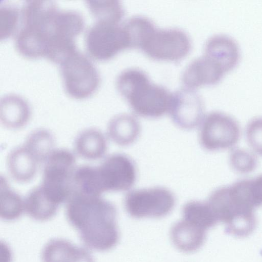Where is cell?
<instances>
[{
    "instance_id": "6da1fadb",
    "label": "cell",
    "mask_w": 262,
    "mask_h": 262,
    "mask_svg": "<svg viewBox=\"0 0 262 262\" xmlns=\"http://www.w3.org/2000/svg\"><path fill=\"white\" fill-rule=\"evenodd\" d=\"M66 216L89 248L106 251L118 243L119 233L115 206L101 196L73 192L66 202Z\"/></svg>"
},
{
    "instance_id": "7a4b0ae2",
    "label": "cell",
    "mask_w": 262,
    "mask_h": 262,
    "mask_svg": "<svg viewBox=\"0 0 262 262\" xmlns=\"http://www.w3.org/2000/svg\"><path fill=\"white\" fill-rule=\"evenodd\" d=\"M58 10L52 1L25 3L20 14L23 26L15 39V48L21 55L29 59L46 57L54 19Z\"/></svg>"
},
{
    "instance_id": "3957f363",
    "label": "cell",
    "mask_w": 262,
    "mask_h": 262,
    "mask_svg": "<svg viewBox=\"0 0 262 262\" xmlns=\"http://www.w3.org/2000/svg\"><path fill=\"white\" fill-rule=\"evenodd\" d=\"M117 89L134 112L141 116L161 117L169 111L172 94L165 88L151 83L147 75L137 69L122 72Z\"/></svg>"
},
{
    "instance_id": "277c9868",
    "label": "cell",
    "mask_w": 262,
    "mask_h": 262,
    "mask_svg": "<svg viewBox=\"0 0 262 262\" xmlns=\"http://www.w3.org/2000/svg\"><path fill=\"white\" fill-rule=\"evenodd\" d=\"M77 167L75 155L63 148L55 149L44 162L40 185L53 203L59 206L70 198Z\"/></svg>"
},
{
    "instance_id": "5b68a950",
    "label": "cell",
    "mask_w": 262,
    "mask_h": 262,
    "mask_svg": "<svg viewBox=\"0 0 262 262\" xmlns=\"http://www.w3.org/2000/svg\"><path fill=\"white\" fill-rule=\"evenodd\" d=\"M207 203L217 221L226 225L229 233L243 237L254 230V209L236 200L232 195L229 186L220 187L213 191Z\"/></svg>"
},
{
    "instance_id": "8992f818",
    "label": "cell",
    "mask_w": 262,
    "mask_h": 262,
    "mask_svg": "<svg viewBox=\"0 0 262 262\" xmlns=\"http://www.w3.org/2000/svg\"><path fill=\"white\" fill-rule=\"evenodd\" d=\"M64 89L71 97L82 100L93 95L98 89L100 78L91 61L77 50L59 64Z\"/></svg>"
},
{
    "instance_id": "52a82bcc",
    "label": "cell",
    "mask_w": 262,
    "mask_h": 262,
    "mask_svg": "<svg viewBox=\"0 0 262 262\" xmlns=\"http://www.w3.org/2000/svg\"><path fill=\"white\" fill-rule=\"evenodd\" d=\"M85 46L89 55L100 61L107 60L129 48L123 25L96 21L88 30Z\"/></svg>"
},
{
    "instance_id": "ba28073f",
    "label": "cell",
    "mask_w": 262,
    "mask_h": 262,
    "mask_svg": "<svg viewBox=\"0 0 262 262\" xmlns=\"http://www.w3.org/2000/svg\"><path fill=\"white\" fill-rule=\"evenodd\" d=\"M175 204L173 194L164 187L135 190L124 200L126 211L133 217H161L167 215Z\"/></svg>"
},
{
    "instance_id": "9c48e42d",
    "label": "cell",
    "mask_w": 262,
    "mask_h": 262,
    "mask_svg": "<svg viewBox=\"0 0 262 262\" xmlns=\"http://www.w3.org/2000/svg\"><path fill=\"white\" fill-rule=\"evenodd\" d=\"M240 136L237 121L225 113L212 112L202 121L200 140L202 146L208 150L231 148L238 142Z\"/></svg>"
},
{
    "instance_id": "30bf717a",
    "label": "cell",
    "mask_w": 262,
    "mask_h": 262,
    "mask_svg": "<svg viewBox=\"0 0 262 262\" xmlns=\"http://www.w3.org/2000/svg\"><path fill=\"white\" fill-rule=\"evenodd\" d=\"M191 47L190 38L184 31L177 29L155 28L140 49L153 59L178 61L188 54Z\"/></svg>"
},
{
    "instance_id": "8fae6325",
    "label": "cell",
    "mask_w": 262,
    "mask_h": 262,
    "mask_svg": "<svg viewBox=\"0 0 262 262\" xmlns=\"http://www.w3.org/2000/svg\"><path fill=\"white\" fill-rule=\"evenodd\" d=\"M97 169L103 192L127 190L136 180L135 165L130 158L123 154L109 156Z\"/></svg>"
},
{
    "instance_id": "7c38bea8",
    "label": "cell",
    "mask_w": 262,
    "mask_h": 262,
    "mask_svg": "<svg viewBox=\"0 0 262 262\" xmlns=\"http://www.w3.org/2000/svg\"><path fill=\"white\" fill-rule=\"evenodd\" d=\"M169 112L176 124L182 128L191 129L204 119V103L193 90L185 88L172 94Z\"/></svg>"
},
{
    "instance_id": "4fadbf2b",
    "label": "cell",
    "mask_w": 262,
    "mask_h": 262,
    "mask_svg": "<svg viewBox=\"0 0 262 262\" xmlns=\"http://www.w3.org/2000/svg\"><path fill=\"white\" fill-rule=\"evenodd\" d=\"M226 73L212 59L204 55L192 61L182 75V82L186 88L194 90L205 85L217 83Z\"/></svg>"
},
{
    "instance_id": "5bb4252c",
    "label": "cell",
    "mask_w": 262,
    "mask_h": 262,
    "mask_svg": "<svg viewBox=\"0 0 262 262\" xmlns=\"http://www.w3.org/2000/svg\"><path fill=\"white\" fill-rule=\"evenodd\" d=\"M204 55L214 60L227 72L238 62L240 50L236 41L232 37L217 34L207 39L205 45Z\"/></svg>"
},
{
    "instance_id": "9a60e30c",
    "label": "cell",
    "mask_w": 262,
    "mask_h": 262,
    "mask_svg": "<svg viewBox=\"0 0 262 262\" xmlns=\"http://www.w3.org/2000/svg\"><path fill=\"white\" fill-rule=\"evenodd\" d=\"M41 260L42 262H94L87 249L62 238L52 239L45 245Z\"/></svg>"
},
{
    "instance_id": "2e32d148",
    "label": "cell",
    "mask_w": 262,
    "mask_h": 262,
    "mask_svg": "<svg viewBox=\"0 0 262 262\" xmlns=\"http://www.w3.org/2000/svg\"><path fill=\"white\" fill-rule=\"evenodd\" d=\"M31 109L21 96L9 94L4 96L0 102V119L6 128L16 130L23 128L30 120Z\"/></svg>"
},
{
    "instance_id": "e0dca14e",
    "label": "cell",
    "mask_w": 262,
    "mask_h": 262,
    "mask_svg": "<svg viewBox=\"0 0 262 262\" xmlns=\"http://www.w3.org/2000/svg\"><path fill=\"white\" fill-rule=\"evenodd\" d=\"M40 163L23 145L12 149L6 159L10 177L16 182L26 183L35 177Z\"/></svg>"
},
{
    "instance_id": "ac0fdd59",
    "label": "cell",
    "mask_w": 262,
    "mask_h": 262,
    "mask_svg": "<svg viewBox=\"0 0 262 262\" xmlns=\"http://www.w3.org/2000/svg\"><path fill=\"white\" fill-rule=\"evenodd\" d=\"M206 231L199 225L183 219L172 227L170 236L173 244L178 250L191 253L198 250L203 245Z\"/></svg>"
},
{
    "instance_id": "d6986e66",
    "label": "cell",
    "mask_w": 262,
    "mask_h": 262,
    "mask_svg": "<svg viewBox=\"0 0 262 262\" xmlns=\"http://www.w3.org/2000/svg\"><path fill=\"white\" fill-rule=\"evenodd\" d=\"M74 147L76 153L88 160H97L105 154L107 148L104 135L95 128L82 130L76 137Z\"/></svg>"
},
{
    "instance_id": "ffe728a7",
    "label": "cell",
    "mask_w": 262,
    "mask_h": 262,
    "mask_svg": "<svg viewBox=\"0 0 262 262\" xmlns=\"http://www.w3.org/2000/svg\"><path fill=\"white\" fill-rule=\"evenodd\" d=\"M140 130L138 120L133 116L121 114L113 117L107 125V134L115 143L121 146L130 144L138 137Z\"/></svg>"
},
{
    "instance_id": "44dd1931",
    "label": "cell",
    "mask_w": 262,
    "mask_h": 262,
    "mask_svg": "<svg viewBox=\"0 0 262 262\" xmlns=\"http://www.w3.org/2000/svg\"><path fill=\"white\" fill-rule=\"evenodd\" d=\"M58 207L48 198L40 185L33 188L24 198L25 212L36 221L52 219L56 214Z\"/></svg>"
},
{
    "instance_id": "7402d4cb",
    "label": "cell",
    "mask_w": 262,
    "mask_h": 262,
    "mask_svg": "<svg viewBox=\"0 0 262 262\" xmlns=\"http://www.w3.org/2000/svg\"><path fill=\"white\" fill-rule=\"evenodd\" d=\"M0 216L6 221L19 218L25 211L24 199L13 190L5 178L1 179Z\"/></svg>"
},
{
    "instance_id": "603a6c76",
    "label": "cell",
    "mask_w": 262,
    "mask_h": 262,
    "mask_svg": "<svg viewBox=\"0 0 262 262\" xmlns=\"http://www.w3.org/2000/svg\"><path fill=\"white\" fill-rule=\"evenodd\" d=\"M55 144L54 137L49 130L39 128L28 135L24 145L41 164L44 163L54 150Z\"/></svg>"
},
{
    "instance_id": "cb8c5ba5",
    "label": "cell",
    "mask_w": 262,
    "mask_h": 262,
    "mask_svg": "<svg viewBox=\"0 0 262 262\" xmlns=\"http://www.w3.org/2000/svg\"><path fill=\"white\" fill-rule=\"evenodd\" d=\"M86 3L96 21L120 24L124 15V8L118 1H89Z\"/></svg>"
},
{
    "instance_id": "d4e9b609",
    "label": "cell",
    "mask_w": 262,
    "mask_h": 262,
    "mask_svg": "<svg viewBox=\"0 0 262 262\" xmlns=\"http://www.w3.org/2000/svg\"><path fill=\"white\" fill-rule=\"evenodd\" d=\"M183 219L193 222L206 230L214 226L217 220L207 202L192 201L183 208Z\"/></svg>"
},
{
    "instance_id": "484cf974",
    "label": "cell",
    "mask_w": 262,
    "mask_h": 262,
    "mask_svg": "<svg viewBox=\"0 0 262 262\" xmlns=\"http://www.w3.org/2000/svg\"><path fill=\"white\" fill-rule=\"evenodd\" d=\"M129 48H141L148 35L156 28L152 22L143 16H135L123 24Z\"/></svg>"
},
{
    "instance_id": "4316f807",
    "label": "cell",
    "mask_w": 262,
    "mask_h": 262,
    "mask_svg": "<svg viewBox=\"0 0 262 262\" xmlns=\"http://www.w3.org/2000/svg\"><path fill=\"white\" fill-rule=\"evenodd\" d=\"M229 162L232 169L242 174H246L254 170L257 161L255 156L248 150L236 148L230 153Z\"/></svg>"
},
{
    "instance_id": "83f0119b",
    "label": "cell",
    "mask_w": 262,
    "mask_h": 262,
    "mask_svg": "<svg viewBox=\"0 0 262 262\" xmlns=\"http://www.w3.org/2000/svg\"><path fill=\"white\" fill-rule=\"evenodd\" d=\"M19 9L11 5H4L0 9V38L5 39L15 33L18 26Z\"/></svg>"
},
{
    "instance_id": "f1b7e54d",
    "label": "cell",
    "mask_w": 262,
    "mask_h": 262,
    "mask_svg": "<svg viewBox=\"0 0 262 262\" xmlns=\"http://www.w3.org/2000/svg\"><path fill=\"white\" fill-rule=\"evenodd\" d=\"M246 136L251 149L262 156V117H255L249 122L246 126Z\"/></svg>"
}]
</instances>
